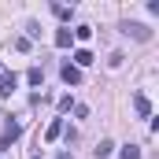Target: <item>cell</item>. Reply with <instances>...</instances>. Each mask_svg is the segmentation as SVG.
I'll list each match as a JSON object with an SVG mask.
<instances>
[{
    "instance_id": "6da1fadb",
    "label": "cell",
    "mask_w": 159,
    "mask_h": 159,
    "mask_svg": "<svg viewBox=\"0 0 159 159\" xmlns=\"http://www.w3.org/2000/svg\"><path fill=\"white\" fill-rule=\"evenodd\" d=\"M122 34L133 41H152V30L144 26V22H122Z\"/></svg>"
},
{
    "instance_id": "7a4b0ae2",
    "label": "cell",
    "mask_w": 159,
    "mask_h": 159,
    "mask_svg": "<svg viewBox=\"0 0 159 159\" xmlns=\"http://www.w3.org/2000/svg\"><path fill=\"white\" fill-rule=\"evenodd\" d=\"M15 85H19V78H15L11 70H0V96H11Z\"/></svg>"
},
{
    "instance_id": "3957f363",
    "label": "cell",
    "mask_w": 159,
    "mask_h": 159,
    "mask_svg": "<svg viewBox=\"0 0 159 159\" xmlns=\"http://www.w3.org/2000/svg\"><path fill=\"white\" fill-rule=\"evenodd\" d=\"M59 74H63L67 85H81V70L74 67V63H63V70H59Z\"/></svg>"
},
{
    "instance_id": "277c9868",
    "label": "cell",
    "mask_w": 159,
    "mask_h": 159,
    "mask_svg": "<svg viewBox=\"0 0 159 159\" xmlns=\"http://www.w3.org/2000/svg\"><path fill=\"white\" fill-rule=\"evenodd\" d=\"M133 111H137L141 119H148V115H152V104H148V96H144V93H137V96H133Z\"/></svg>"
},
{
    "instance_id": "5b68a950",
    "label": "cell",
    "mask_w": 159,
    "mask_h": 159,
    "mask_svg": "<svg viewBox=\"0 0 159 159\" xmlns=\"http://www.w3.org/2000/svg\"><path fill=\"white\" fill-rule=\"evenodd\" d=\"M59 133H63V119H52V122H48V129H44V141L52 144V141H56Z\"/></svg>"
},
{
    "instance_id": "8992f818",
    "label": "cell",
    "mask_w": 159,
    "mask_h": 159,
    "mask_svg": "<svg viewBox=\"0 0 159 159\" xmlns=\"http://www.w3.org/2000/svg\"><path fill=\"white\" fill-rule=\"evenodd\" d=\"M111 152H115V144H111L107 137H104V141H100V144L93 148V156H96V159H107V156H111Z\"/></svg>"
},
{
    "instance_id": "52a82bcc",
    "label": "cell",
    "mask_w": 159,
    "mask_h": 159,
    "mask_svg": "<svg viewBox=\"0 0 159 159\" xmlns=\"http://www.w3.org/2000/svg\"><path fill=\"white\" fill-rule=\"evenodd\" d=\"M89 63H93V52H89V48H78V52H74V67H89Z\"/></svg>"
},
{
    "instance_id": "ba28073f",
    "label": "cell",
    "mask_w": 159,
    "mask_h": 159,
    "mask_svg": "<svg viewBox=\"0 0 159 159\" xmlns=\"http://www.w3.org/2000/svg\"><path fill=\"white\" fill-rule=\"evenodd\" d=\"M70 41H74L70 30H56V48H70Z\"/></svg>"
},
{
    "instance_id": "9c48e42d",
    "label": "cell",
    "mask_w": 159,
    "mask_h": 159,
    "mask_svg": "<svg viewBox=\"0 0 159 159\" xmlns=\"http://www.w3.org/2000/svg\"><path fill=\"white\" fill-rule=\"evenodd\" d=\"M52 11H56V19H63V22H70V15H74V7H67V4H52Z\"/></svg>"
},
{
    "instance_id": "30bf717a",
    "label": "cell",
    "mask_w": 159,
    "mask_h": 159,
    "mask_svg": "<svg viewBox=\"0 0 159 159\" xmlns=\"http://www.w3.org/2000/svg\"><path fill=\"white\" fill-rule=\"evenodd\" d=\"M26 81H30V85H44V70H41V67H30Z\"/></svg>"
},
{
    "instance_id": "8fae6325",
    "label": "cell",
    "mask_w": 159,
    "mask_h": 159,
    "mask_svg": "<svg viewBox=\"0 0 159 159\" xmlns=\"http://www.w3.org/2000/svg\"><path fill=\"white\" fill-rule=\"evenodd\" d=\"M122 159H141V148H137V144H126V148H122Z\"/></svg>"
},
{
    "instance_id": "7c38bea8",
    "label": "cell",
    "mask_w": 159,
    "mask_h": 159,
    "mask_svg": "<svg viewBox=\"0 0 159 159\" xmlns=\"http://www.w3.org/2000/svg\"><path fill=\"white\" fill-rule=\"evenodd\" d=\"M74 37H78V41H89V37H93V30H89V26H78V30H74Z\"/></svg>"
},
{
    "instance_id": "4fadbf2b",
    "label": "cell",
    "mask_w": 159,
    "mask_h": 159,
    "mask_svg": "<svg viewBox=\"0 0 159 159\" xmlns=\"http://www.w3.org/2000/svg\"><path fill=\"white\" fill-rule=\"evenodd\" d=\"M7 148H11V137L4 133V137H0V152H7Z\"/></svg>"
},
{
    "instance_id": "5bb4252c",
    "label": "cell",
    "mask_w": 159,
    "mask_h": 159,
    "mask_svg": "<svg viewBox=\"0 0 159 159\" xmlns=\"http://www.w3.org/2000/svg\"><path fill=\"white\" fill-rule=\"evenodd\" d=\"M59 159H74V156H70V152H59Z\"/></svg>"
}]
</instances>
